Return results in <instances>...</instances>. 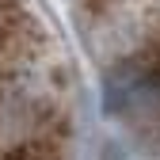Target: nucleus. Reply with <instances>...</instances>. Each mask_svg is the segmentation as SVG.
Returning a JSON list of instances; mask_svg holds the SVG:
<instances>
[{"label":"nucleus","instance_id":"f257e3e1","mask_svg":"<svg viewBox=\"0 0 160 160\" xmlns=\"http://www.w3.org/2000/svg\"><path fill=\"white\" fill-rule=\"evenodd\" d=\"M69 149L65 61L23 0H0V160H69Z\"/></svg>","mask_w":160,"mask_h":160},{"label":"nucleus","instance_id":"f03ea898","mask_svg":"<svg viewBox=\"0 0 160 160\" xmlns=\"http://www.w3.org/2000/svg\"><path fill=\"white\" fill-rule=\"evenodd\" d=\"M84 23L130 122L160 137V0H84Z\"/></svg>","mask_w":160,"mask_h":160}]
</instances>
